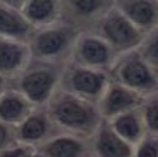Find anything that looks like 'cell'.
<instances>
[{"label":"cell","instance_id":"obj_1","mask_svg":"<svg viewBox=\"0 0 158 157\" xmlns=\"http://www.w3.org/2000/svg\"><path fill=\"white\" fill-rule=\"evenodd\" d=\"M58 132L89 137L103 120L95 102L86 101L62 88H58L45 105Z\"/></svg>","mask_w":158,"mask_h":157},{"label":"cell","instance_id":"obj_2","mask_svg":"<svg viewBox=\"0 0 158 157\" xmlns=\"http://www.w3.org/2000/svg\"><path fill=\"white\" fill-rule=\"evenodd\" d=\"M81 31L82 30L62 19L48 26L34 28L27 38L30 55L40 61L66 64Z\"/></svg>","mask_w":158,"mask_h":157},{"label":"cell","instance_id":"obj_3","mask_svg":"<svg viewBox=\"0 0 158 157\" xmlns=\"http://www.w3.org/2000/svg\"><path fill=\"white\" fill-rule=\"evenodd\" d=\"M65 64L31 58L10 84L19 89L34 106H45L61 84Z\"/></svg>","mask_w":158,"mask_h":157},{"label":"cell","instance_id":"obj_4","mask_svg":"<svg viewBox=\"0 0 158 157\" xmlns=\"http://www.w3.org/2000/svg\"><path fill=\"white\" fill-rule=\"evenodd\" d=\"M110 79L147 96L158 92V69L145 62L134 50L118 54L109 69Z\"/></svg>","mask_w":158,"mask_h":157},{"label":"cell","instance_id":"obj_5","mask_svg":"<svg viewBox=\"0 0 158 157\" xmlns=\"http://www.w3.org/2000/svg\"><path fill=\"white\" fill-rule=\"evenodd\" d=\"M89 30L105 40L117 55L134 50L145 34L126 19V16L116 9L114 4L109 7L107 11H105V14Z\"/></svg>","mask_w":158,"mask_h":157},{"label":"cell","instance_id":"obj_6","mask_svg":"<svg viewBox=\"0 0 158 157\" xmlns=\"http://www.w3.org/2000/svg\"><path fill=\"white\" fill-rule=\"evenodd\" d=\"M109 81H110V75L107 71L66 62L62 69L59 88L96 103Z\"/></svg>","mask_w":158,"mask_h":157},{"label":"cell","instance_id":"obj_7","mask_svg":"<svg viewBox=\"0 0 158 157\" xmlns=\"http://www.w3.org/2000/svg\"><path fill=\"white\" fill-rule=\"evenodd\" d=\"M116 57L114 50L103 38L90 30H82L75 40L68 62L109 72Z\"/></svg>","mask_w":158,"mask_h":157},{"label":"cell","instance_id":"obj_8","mask_svg":"<svg viewBox=\"0 0 158 157\" xmlns=\"http://www.w3.org/2000/svg\"><path fill=\"white\" fill-rule=\"evenodd\" d=\"M14 132L19 143L37 149L40 144L54 136L58 129L51 120L45 106H34L33 111L14 126Z\"/></svg>","mask_w":158,"mask_h":157},{"label":"cell","instance_id":"obj_9","mask_svg":"<svg viewBox=\"0 0 158 157\" xmlns=\"http://www.w3.org/2000/svg\"><path fill=\"white\" fill-rule=\"evenodd\" d=\"M143 99L144 96L138 92L110 79L96 105L103 120H109L120 113L137 109Z\"/></svg>","mask_w":158,"mask_h":157},{"label":"cell","instance_id":"obj_10","mask_svg":"<svg viewBox=\"0 0 158 157\" xmlns=\"http://www.w3.org/2000/svg\"><path fill=\"white\" fill-rule=\"evenodd\" d=\"M62 20L89 30L113 4V0H59Z\"/></svg>","mask_w":158,"mask_h":157},{"label":"cell","instance_id":"obj_11","mask_svg":"<svg viewBox=\"0 0 158 157\" xmlns=\"http://www.w3.org/2000/svg\"><path fill=\"white\" fill-rule=\"evenodd\" d=\"M90 157H131L133 146L120 137L107 120H102L89 136Z\"/></svg>","mask_w":158,"mask_h":157},{"label":"cell","instance_id":"obj_12","mask_svg":"<svg viewBox=\"0 0 158 157\" xmlns=\"http://www.w3.org/2000/svg\"><path fill=\"white\" fill-rule=\"evenodd\" d=\"M43 157H90L89 137L56 132L37 147Z\"/></svg>","mask_w":158,"mask_h":157},{"label":"cell","instance_id":"obj_13","mask_svg":"<svg viewBox=\"0 0 158 157\" xmlns=\"http://www.w3.org/2000/svg\"><path fill=\"white\" fill-rule=\"evenodd\" d=\"M113 4L143 33L158 28V0H113Z\"/></svg>","mask_w":158,"mask_h":157},{"label":"cell","instance_id":"obj_14","mask_svg":"<svg viewBox=\"0 0 158 157\" xmlns=\"http://www.w3.org/2000/svg\"><path fill=\"white\" fill-rule=\"evenodd\" d=\"M30 59L27 41L0 36V75L11 81Z\"/></svg>","mask_w":158,"mask_h":157},{"label":"cell","instance_id":"obj_15","mask_svg":"<svg viewBox=\"0 0 158 157\" xmlns=\"http://www.w3.org/2000/svg\"><path fill=\"white\" fill-rule=\"evenodd\" d=\"M20 11L33 30L62 19L59 0H26Z\"/></svg>","mask_w":158,"mask_h":157},{"label":"cell","instance_id":"obj_16","mask_svg":"<svg viewBox=\"0 0 158 157\" xmlns=\"http://www.w3.org/2000/svg\"><path fill=\"white\" fill-rule=\"evenodd\" d=\"M34 105L11 84L0 94V120L16 126L33 111Z\"/></svg>","mask_w":158,"mask_h":157},{"label":"cell","instance_id":"obj_17","mask_svg":"<svg viewBox=\"0 0 158 157\" xmlns=\"http://www.w3.org/2000/svg\"><path fill=\"white\" fill-rule=\"evenodd\" d=\"M107 122L113 130L131 146L137 143L145 133H148L141 116L138 113V108L117 115L114 118L109 119Z\"/></svg>","mask_w":158,"mask_h":157},{"label":"cell","instance_id":"obj_18","mask_svg":"<svg viewBox=\"0 0 158 157\" xmlns=\"http://www.w3.org/2000/svg\"><path fill=\"white\" fill-rule=\"evenodd\" d=\"M33 28L16 7L0 2V36L27 41Z\"/></svg>","mask_w":158,"mask_h":157},{"label":"cell","instance_id":"obj_19","mask_svg":"<svg viewBox=\"0 0 158 157\" xmlns=\"http://www.w3.org/2000/svg\"><path fill=\"white\" fill-rule=\"evenodd\" d=\"M138 113L148 133L158 134V92L144 96L138 106Z\"/></svg>","mask_w":158,"mask_h":157},{"label":"cell","instance_id":"obj_20","mask_svg":"<svg viewBox=\"0 0 158 157\" xmlns=\"http://www.w3.org/2000/svg\"><path fill=\"white\" fill-rule=\"evenodd\" d=\"M135 51L152 68L158 69V28L145 33L135 47Z\"/></svg>","mask_w":158,"mask_h":157},{"label":"cell","instance_id":"obj_21","mask_svg":"<svg viewBox=\"0 0 158 157\" xmlns=\"http://www.w3.org/2000/svg\"><path fill=\"white\" fill-rule=\"evenodd\" d=\"M131 157H158V134L145 133L135 144H133Z\"/></svg>","mask_w":158,"mask_h":157},{"label":"cell","instance_id":"obj_22","mask_svg":"<svg viewBox=\"0 0 158 157\" xmlns=\"http://www.w3.org/2000/svg\"><path fill=\"white\" fill-rule=\"evenodd\" d=\"M35 151V147L27 146L23 143H14L0 151V157H28Z\"/></svg>","mask_w":158,"mask_h":157},{"label":"cell","instance_id":"obj_23","mask_svg":"<svg viewBox=\"0 0 158 157\" xmlns=\"http://www.w3.org/2000/svg\"><path fill=\"white\" fill-rule=\"evenodd\" d=\"M14 143H17L14 126L7 124V123L0 120V151L3 150V149L9 147V146H11V144H14Z\"/></svg>","mask_w":158,"mask_h":157},{"label":"cell","instance_id":"obj_24","mask_svg":"<svg viewBox=\"0 0 158 157\" xmlns=\"http://www.w3.org/2000/svg\"><path fill=\"white\" fill-rule=\"evenodd\" d=\"M0 2H3V3H6V4H10V6H13L20 10V7L23 6V3L26 0H0Z\"/></svg>","mask_w":158,"mask_h":157},{"label":"cell","instance_id":"obj_25","mask_svg":"<svg viewBox=\"0 0 158 157\" xmlns=\"http://www.w3.org/2000/svg\"><path fill=\"white\" fill-rule=\"evenodd\" d=\"M9 85H10V79L4 78L3 75H0V94H2Z\"/></svg>","mask_w":158,"mask_h":157},{"label":"cell","instance_id":"obj_26","mask_svg":"<svg viewBox=\"0 0 158 157\" xmlns=\"http://www.w3.org/2000/svg\"><path fill=\"white\" fill-rule=\"evenodd\" d=\"M28 157H43V156H41V154H40L38 151H37V149H35V151H34V153L31 154V156H28Z\"/></svg>","mask_w":158,"mask_h":157}]
</instances>
